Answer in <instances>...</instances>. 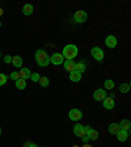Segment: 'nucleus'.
Returning a JSON list of instances; mask_svg holds the SVG:
<instances>
[{
    "label": "nucleus",
    "mask_w": 131,
    "mask_h": 147,
    "mask_svg": "<svg viewBox=\"0 0 131 147\" xmlns=\"http://www.w3.org/2000/svg\"><path fill=\"white\" fill-rule=\"evenodd\" d=\"M34 58H36V62L38 66L41 67H46L50 64V57L47 55V53L43 49H38L34 54Z\"/></svg>",
    "instance_id": "f257e3e1"
},
{
    "label": "nucleus",
    "mask_w": 131,
    "mask_h": 147,
    "mask_svg": "<svg viewBox=\"0 0 131 147\" xmlns=\"http://www.w3.org/2000/svg\"><path fill=\"white\" fill-rule=\"evenodd\" d=\"M77 53H79V50H77V47L75 45H67V46H64L62 55L67 61H73V58L77 55Z\"/></svg>",
    "instance_id": "f03ea898"
},
{
    "label": "nucleus",
    "mask_w": 131,
    "mask_h": 147,
    "mask_svg": "<svg viewBox=\"0 0 131 147\" xmlns=\"http://www.w3.org/2000/svg\"><path fill=\"white\" fill-rule=\"evenodd\" d=\"M87 18H88V15H87L85 11H76L75 15H73V20H75V22H77V24L85 22Z\"/></svg>",
    "instance_id": "7ed1b4c3"
},
{
    "label": "nucleus",
    "mask_w": 131,
    "mask_h": 147,
    "mask_svg": "<svg viewBox=\"0 0 131 147\" xmlns=\"http://www.w3.org/2000/svg\"><path fill=\"white\" fill-rule=\"evenodd\" d=\"M91 54H92V57H93V58H95L97 62H102V59H104V51H102V49L97 47V46L92 47Z\"/></svg>",
    "instance_id": "20e7f679"
},
{
    "label": "nucleus",
    "mask_w": 131,
    "mask_h": 147,
    "mask_svg": "<svg viewBox=\"0 0 131 147\" xmlns=\"http://www.w3.org/2000/svg\"><path fill=\"white\" fill-rule=\"evenodd\" d=\"M68 117H70L71 121H79L83 117V113L80 109H76V108H73V109L70 110V113H68Z\"/></svg>",
    "instance_id": "39448f33"
},
{
    "label": "nucleus",
    "mask_w": 131,
    "mask_h": 147,
    "mask_svg": "<svg viewBox=\"0 0 131 147\" xmlns=\"http://www.w3.org/2000/svg\"><path fill=\"white\" fill-rule=\"evenodd\" d=\"M50 63L55 64V66H58V64H63L64 63L63 55L59 54V53H55V54H52L51 57H50Z\"/></svg>",
    "instance_id": "423d86ee"
},
{
    "label": "nucleus",
    "mask_w": 131,
    "mask_h": 147,
    "mask_svg": "<svg viewBox=\"0 0 131 147\" xmlns=\"http://www.w3.org/2000/svg\"><path fill=\"white\" fill-rule=\"evenodd\" d=\"M106 91L105 89H102V88H98V89H96L95 92H93V98H95L96 101H102L105 97H106Z\"/></svg>",
    "instance_id": "0eeeda50"
},
{
    "label": "nucleus",
    "mask_w": 131,
    "mask_h": 147,
    "mask_svg": "<svg viewBox=\"0 0 131 147\" xmlns=\"http://www.w3.org/2000/svg\"><path fill=\"white\" fill-rule=\"evenodd\" d=\"M102 105H104L105 109L110 110V109H113L114 107H116V102H114V98L113 97H110V96H106V97L102 100Z\"/></svg>",
    "instance_id": "6e6552de"
},
{
    "label": "nucleus",
    "mask_w": 131,
    "mask_h": 147,
    "mask_svg": "<svg viewBox=\"0 0 131 147\" xmlns=\"http://www.w3.org/2000/svg\"><path fill=\"white\" fill-rule=\"evenodd\" d=\"M105 45L109 47V49H114L117 46V37L116 36H107L106 37V40H105Z\"/></svg>",
    "instance_id": "1a4fd4ad"
},
{
    "label": "nucleus",
    "mask_w": 131,
    "mask_h": 147,
    "mask_svg": "<svg viewBox=\"0 0 131 147\" xmlns=\"http://www.w3.org/2000/svg\"><path fill=\"white\" fill-rule=\"evenodd\" d=\"M30 75H32L30 70H29V68H26V67H21V70L18 71V79L26 80V79H29V78H30Z\"/></svg>",
    "instance_id": "9d476101"
},
{
    "label": "nucleus",
    "mask_w": 131,
    "mask_h": 147,
    "mask_svg": "<svg viewBox=\"0 0 131 147\" xmlns=\"http://www.w3.org/2000/svg\"><path fill=\"white\" fill-rule=\"evenodd\" d=\"M73 134L79 138H83L85 135V133H84V126L80 125V123H76V125L73 126Z\"/></svg>",
    "instance_id": "9b49d317"
},
{
    "label": "nucleus",
    "mask_w": 131,
    "mask_h": 147,
    "mask_svg": "<svg viewBox=\"0 0 131 147\" xmlns=\"http://www.w3.org/2000/svg\"><path fill=\"white\" fill-rule=\"evenodd\" d=\"M121 130H125V131H130V126H131V122L128 119H122L121 122L118 123Z\"/></svg>",
    "instance_id": "f8f14e48"
},
{
    "label": "nucleus",
    "mask_w": 131,
    "mask_h": 147,
    "mask_svg": "<svg viewBox=\"0 0 131 147\" xmlns=\"http://www.w3.org/2000/svg\"><path fill=\"white\" fill-rule=\"evenodd\" d=\"M63 66H64V70L68 71V72L75 71V62H73V61H66L63 63Z\"/></svg>",
    "instance_id": "ddd939ff"
},
{
    "label": "nucleus",
    "mask_w": 131,
    "mask_h": 147,
    "mask_svg": "<svg viewBox=\"0 0 131 147\" xmlns=\"http://www.w3.org/2000/svg\"><path fill=\"white\" fill-rule=\"evenodd\" d=\"M70 80L71 82H75V83L80 82V80H81V74L77 72V71H72V72H70Z\"/></svg>",
    "instance_id": "4468645a"
},
{
    "label": "nucleus",
    "mask_w": 131,
    "mask_h": 147,
    "mask_svg": "<svg viewBox=\"0 0 131 147\" xmlns=\"http://www.w3.org/2000/svg\"><path fill=\"white\" fill-rule=\"evenodd\" d=\"M117 138H118L119 142H126L128 138V131H125V130H119L118 134H117Z\"/></svg>",
    "instance_id": "2eb2a0df"
},
{
    "label": "nucleus",
    "mask_w": 131,
    "mask_h": 147,
    "mask_svg": "<svg viewBox=\"0 0 131 147\" xmlns=\"http://www.w3.org/2000/svg\"><path fill=\"white\" fill-rule=\"evenodd\" d=\"M107 130H109V133H110V134H118V131H119V130H121V127H119V125H118V123H110V125H109V129H107Z\"/></svg>",
    "instance_id": "dca6fc26"
},
{
    "label": "nucleus",
    "mask_w": 131,
    "mask_h": 147,
    "mask_svg": "<svg viewBox=\"0 0 131 147\" xmlns=\"http://www.w3.org/2000/svg\"><path fill=\"white\" fill-rule=\"evenodd\" d=\"M11 63H12L15 67H22V58L18 57V55H15V57H12V62H11Z\"/></svg>",
    "instance_id": "f3484780"
},
{
    "label": "nucleus",
    "mask_w": 131,
    "mask_h": 147,
    "mask_svg": "<svg viewBox=\"0 0 131 147\" xmlns=\"http://www.w3.org/2000/svg\"><path fill=\"white\" fill-rule=\"evenodd\" d=\"M15 86L17 89H20V91H22V89L26 88V80H22V79H17L15 82Z\"/></svg>",
    "instance_id": "a211bd4d"
},
{
    "label": "nucleus",
    "mask_w": 131,
    "mask_h": 147,
    "mask_svg": "<svg viewBox=\"0 0 131 147\" xmlns=\"http://www.w3.org/2000/svg\"><path fill=\"white\" fill-rule=\"evenodd\" d=\"M33 11H34V8L32 4H25L24 8H22V13H24L25 16H30L32 13H33Z\"/></svg>",
    "instance_id": "6ab92c4d"
},
{
    "label": "nucleus",
    "mask_w": 131,
    "mask_h": 147,
    "mask_svg": "<svg viewBox=\"0 0 131 147\" xmlns=\"http://www.w3.org/2000/svg\"><path fill=\"white\" fill-rule=\"evenodd\" d=\"M85 63L84 62H79V63H75V71H77V72L80 74H84V71H85Z\"/></svg>",
    "instance_id": "aec40b11"
},
{
    "label": "nucleus",
    "mask_w": 131,
    "mask_h": 147,
    "mask_svg": "<svg viewBox=\"0 0 131 147\" xmlns=\"http://www.w3.org/2000/svg\"><path fill=\"white\" fill-rule=\"evenodd\" d=\"M87 137L89 138V141H97V139H98V131H97V130H93V129H92L91 131L87 134Z\"/></svg>",
    "instance_id": "412c9836"
},
{
    "label": "nucleus",
    "mask_w": 131,
    "mask_h": 147,
    "mask_svg": "<svg viewBox=\"0 0 131 147\" xmlns=\"http://www.w3.org/2000/svg\"><path fill=\"white\" fill-rule=\"evenodd\" d=\"M40 84H41V87H43V88H46V87H49V84H50V80H49V78H46V76H42V78H40Z\"/></svg>",
    "instance_id": "4be33fe9"
},
{
    "label": "nucleus",
    "mask_w": 131,
    "mask_h": 147,
    "mask_svg": "<svg viewBox=\"0 0 131 147\" xmlns=\"http://www.w3.org/2000/svg\"><path fill=\"white\" fill-rule=\"evenodd\" d=\"M114 86H116V84H114V82H113V80H110V79L105 80V83H104L105 89H113Z\"/></svg>",
    "instance_id": "5701e85b"
},
{
    "label": "nucleus",
    "mask_w": 131,
    "mask_h": 147,
    "mask_svg": "<svg viewBox=\"0 0 131 147\" xmlns=\"http://www.w3.org/2000/svg\"><path fill=\"white\" fill-rule=\"evenodd\" d=\"M128 91H130V84H128V83L121 84V87H119V92H122V93H127Z\"/></svg>",
    "instance_id": "b1692460"
},
{
    "label": "nucleus",
    "mask_w": 131,
    "mask_h": 147,
    "mask_svg": "<svg viewBox=\"0 0 131 147\" xmlns=\"http://www.w3.org/2000/svg\"><path fill=\"white\" fill-rule=\"evenodd\" d=\"M7 80H8L7 75H4V74H0V87L4 86V84L7 83Z\"/></svg>",
    "instance_id": "393cba45"
},
{
    "label": "nucleus",
    "mask_w": 131,
    "mask_h": 147,
    "mask_svg": "<svg viewBox=\"0 0 131 147\" xmlns=\"http://www.w3.org/2000/svg\"><path fill=\"white\" fill-rule=\"evenodd\" d=\"M30 79L33 80V82H38V80H40V74H32L30 75Z\"/></svg>",
    "instance_id": "a878e982"
},
{
    "label": "nucleus",
    "mask_w": 131,
    "mask_h": 147,
    "mask_svg": "<svg viewBox=\"0 0 131 147\" xmlns=\"http://www.w3.org/2000/svg\"><path fill=\"white\" fill-rule=\"evenodd\" d=\"M9 78H11V79L12 80H17L18 79V72H11V75H9Z\"/></svg>",
    "instance_id": "bb28decb"
},
{
    "label": "nucleus",
    "mask_w": 131,
    "mask_h": 147,
    "mask_svg": "<svg viewBox=\"0 0 131 147\" xmlns=\"http://www.w3.org/2000/svg\"><path fill=\"white\" fill-rule=\"evenodd\" d=\"M4 62H5V63H11V62H12V57H11V55H5V57H4Z\"/></svg>",
    "instance_id": "cd10ccee"
},
{
    "label": "nucleus",
    "mask_w": 131,
    "mask_h": 147,
    "mask_svg": "<svg viewBox=\"0 0 131 147\" xmlns=\"http://www.w3.org/2000/svg\"><path fill=\"white\" fill-rule=\"evenodd\" d=\"M81 139H83V142H84V143H88V142H89V138L87 137V135H84V137H83Z\"/></svg>",
    "instance_id": "c85d7f7f"
},
{
    "label": "nucleus",
    "mask_w": 131,
    "mask_h": 147,
    "mask_svg": "<svg viewBox=\"0 0 131 147\" xmlns=\"http://www.w3.org/2000/svg\"><path fill=\"white\" fill-rule=\"evenodd\" d=\"M25 147H38L36 143H26L25 144Z\"/></svg>",
    "instance_id": "c756f323"
},
{
    "label": "nucleus",
    "mask_w": 131,
    "mask_h": 147,
    "mask_svg": "<svg viewBox=\"0 0 131 147\" xmlns=\"http://www.w3.org/2000/svg\"><path fill=\"white\" fill-rule=\"evenodd\" d=\"M84 147H91V146H89V144H87V143H85V144H84Z\"/></svg>",
    "instance_id": "7c9ffc66"
},
{
    "label": "nucleus",
    "mask_w": 131,
    "mask_h": 147,
    "mask_svg": "<svg viewBox=\"0 0 131 147\" xmlns=\"http://www.w3.org/2000/svg\"><path fill=\"white\" fill-rule=\"evenodd\" d=\"M0 135H1V127H0Z\"/></svg>",
    "instance_id": "2f4dec72"
},
{
    "label": "nucleus",
    "mask_w": 131,
    "mask_h": 147,
    "mask_svg": "<svg viewBox=\"0 0 131 147\" xmlns=\"http://www.w3.org/2000/svg\"><path fill=\"white\" fill-rule=\"evenodd\" d=\"M0 28H1V21H0Z\"/></svg>",
    "instance_id": "473e14b6"
}]
</instances>
